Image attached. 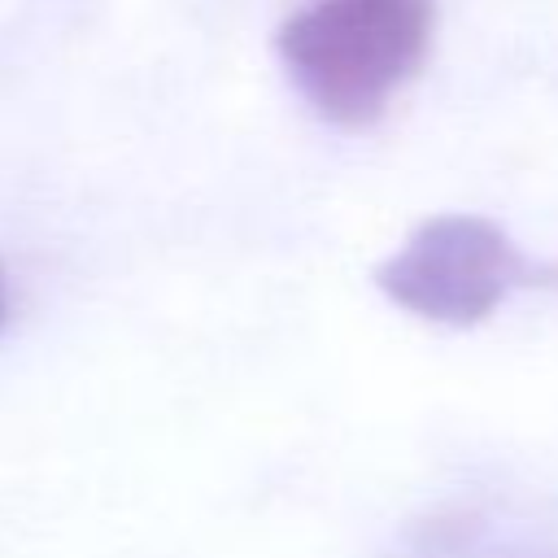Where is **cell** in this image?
<instances>
[{
	"instance_id": "cell-1",
	"label": "cell",
	"mask_w": 558,
	"mask_h": 558,
	"mask_svg": "<svg viewBox=\"0 0 558 558\" xmlns=\"http://www.w3.org/2000/svg\"><path fill=\"white\" fill-rule=\"evenodd\" d=\"M436 0H310L275 31V52L318 118L362 131L418 78Z\"/></svg>"
},
{
	"instance_id": "cell-2",
	"label": "cell",
	"mask_w": 558,
	"mask_h": 558,
	"mask_svg": "<svg viewBox=\"0 0 558 558\" xmlns=\"http://www.w3.org/2000/svg\"><path fill=\"white\" fill-rule=\"evenodd\" d=\"M371 279L397 310L423 323L475 327L493 318L514 288L532 283L536 270L493 218L449 209L423 218Z\"/></svg>"
},
{
	"instance_id": "cell-3",
	"label": "cell",
	"mask_w": 558,
	"mask_h": 558,
	"mask_svg": "<svg viewBox=\"0 0 558 558\" xmlns=\"http://www.w3.org/2000/svg\"><path fill=\"white\" fill-rule=\"evenodd\" d=\"M423 558H558V545L532 541L484 510H440L418 527Z\"/></svg>"
},
{
	"instance_id": "cell-4",
	"label": "cell",
	"mask_w": 558,
	"mask_h": 558,
	"mask_svg": "<svg viewBox=\"0 0 558 558\" xmlns=\"http://www.w3.org/2000/svg\"><path fill=\"white\" fill-rule=\"evenodd\" d=\"M9 323V270H4V262H0V327Z\"/></svg>"
}]
</instances>
